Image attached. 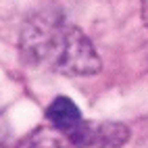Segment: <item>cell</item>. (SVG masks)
I'll return each instance as SVG.
<instances>
[{
    "instance_id": "1",
    "label": "cell",
    "mask_w": 148,
    "mask_h": 148,
    "mask_svg": "<svg viewBox=\"0 0 148 148\" xmlns=\"http://www.w3.org/2000/svg\"><path fill=\"white\" fill-rule=\"evenodd\" d=\"M23 54L27 61L63 75H94L100 56L82 29L61 15H38L23 29Z\"/></svg>"
},
{
    "instance_id": "2",
    "label": "cell",
    "mask_w": 148,
    "mask_h": 148,
    "mask_svg": "<svg viewBox=\"0 0 148 148\" xmlns=\"http://www.w3.org/2000/svg\"><path fill=\"white\" fill-rule=\"evenodd\" d=\"M130 140V130L123 123H92L84 121L69 142L73 148H117Z\"/></svg>"
},
{
    "instance_id": "3",
    "label": "cell",
    "mask_w": 148,
    "mask_h": 148,
    "mask_svg": "<svg viewBox=\"0 0 148 148\" xmlns=\"http://www.w3.org/2000/svg\"><path fill=\"white\" fill-rule=\"evenodd\" d=\"M46 121H48L50 127H54V130H58L61 134H65L67 140H69V138L79 130V125L86 119L82 117L79 108H77V104L71 100V98L58 96L46 108Z\"/></svg>"
},
{
    "instance_id": "4",
    "label": "cell",
    "mask_w": 148,
    "mask_h": 148,
    "mask_svg": "<svg viewBox=\"0 0 148 148\" xmlns=\"http://www.w3.org/2000/svg\"><path fill=\"white\" fill-rule=\"evenodd\" d=\"M15 148H73L67 136L50 125L38 127L29 134L25 140H21Z\"/></svg>"
},
{
    "instance_id": "5",
    "label": "cell",
    "mask_w": 148,
    "mask_h": 148,
    "mask_svg": "<svg viewBox=\"0 0 148 148\" xmlns=\"http://www.w3.org/2000/svg\"><path fill=\"white\" fill-rule=\"evenodd\" d=\"M140 17H142V23L148 27V0H140Z\"/></svg>"
}]
</instances>
